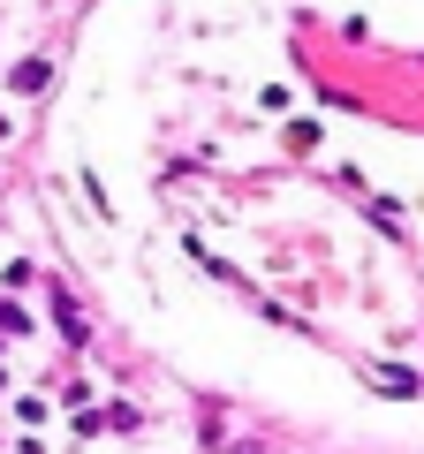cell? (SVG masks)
I'll use <instances>...</instances> for the list:
<instances>
[{"mask_svg":"<svg viewBox=\"0 0 424 454\" xmlns=\"http://www.w3.org/2000/svg\"><path fill=\"white\" fill-rule=\"evenodd\" d=\"M46 76H53L46 61H23V68H16V91H46Z\"/></svg>","mask_w":424,"mask_h":454,"instance_id":"obj_3","label":"cell"},{"mask_svg":"<svg viewBox=\"0 0 424 454\" xmlns=\"http://www.w3.org/2000/svg\"><path fill=\"white\" fill-rule=\"evenodd\" d=\"M0 333H23V310L16 303H0Z\"/></svg>","mask_w":424,"mask_h":454,"instance_id":"obj_4","label":"cell"},{"mask_svg":"<svg viewBox=\"0 0 424 454\" xmlns=\"http://www.w3.org/2000/svg\"><path fill=\"white\" fill-rule=\"evenodd\" d=\"M53 318H61L68 348H83V340H91V333H83V318H76V303H68V295H53Z\"/></svg>","mask_w":424,"mask_h":454,"instance_id":"obj_1","label":"cell"},{"mask_svg":"<svg viewBox=\"0 0 424 454\" xmlns=\"http://www.w3.org/2000/svg\"><path fill=\"white\" fill-rule=\"evenodd\" d=\"M372 387H379V394H402V402H409V394H417V379H409V372H394V364H379V372H372Z\"/></svg>","mask_w":424,"mask_h":454,"instance_id":"obj_2","label":"cell"}]
</instances>
